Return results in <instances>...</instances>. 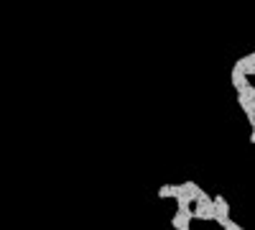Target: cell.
<instances>
[{
    "instance_id": "cell-6",
    "label": "cell",
    "mask_w": 255,
    "mask_h": 230,
    "mask_svg": "<svg viewBox=\"0 0 255 230\" xmlns=\"http://www.w3.org/2000/svg\"><path fill=\"white\" fill-rule=\"evenodd\" d=\"M215 200V207H217V215H230V205H227V200L222 197V195H215L212 197Z\"/></svg>"
},
{
    "instance_id": "cell-2",
    "label": "cell",
    "mask_w": 255,
    "mask_h": 230,
    "mask_svg": "<svg viewBox=\"0 0 255 230\" xmlns=\"http://www.w3.org/2000/svg\"><path fill=\"white\" fill-rule=\"evenodd\" d=\"M230 79H232V87H235V92H248L250 82H248V74H245L243 69L232 67V74H230Z\"/></svg>"
},
{
    "instance_id": "cell-1",
    "label": "cell",
    "mask_w": 255,
    "mask_h": 230,
    "mask_svg": "<svg viewBox=\"0 0 255 230\" xmlns=\"http://www.w3.org/2000/svg\"><path fill=\"white\" fill-rule=\"evenodd\" d=\"M191 205L189 207H176V215L171 218V228H176V230H189V225H191Z\"/></svg>"
},
{
    "instance_id": "cell-4",
    "label": "cell",
    "mask_w": 255,
    "mask_h": 230,
    "mask_svg": "<svg viewBox=\"0 0 255 230\" xmlns=\"http://www.w3.org/2000/svg\"><path fill=\"white\" fill-rule=\"evenodd\" d=\"M215 223H217V225H222L225 230H243V225H240V223H235L230 215H217V218H215Z\"/></svg>"
},
{
    "instance_id": "cell-5",
    "label": "cell",
    "mask_w": 255,
    "mask_h": 230,
    "mask_svg": "<svg viewBox=\"0 0 255 230\" xmlns=\"http://www.w3.org/2000/svg\"><path fill=\"white\" fill-rule=\"evenodd\" d=\"M161 200H166V197H176L179 195V184H163V187H158V192H156Z\"/></svg>"
},
{
    "instance_id": "cell-3",
    "label": "cell",
    "mask_w": 255,
    "mask_h": 230,
    "mask_svg": "<svg viewBox=\"0 0 255 230\" xmlns=\"http://www.w3.org/2000/svg\"><path fill=\"white\" fill-rule=\"evenodd\" d=\"M235 67H238V69H243L248 77H250V74H255V51H253V54L240 56V59L235 61Z\"/></svg>"
}]
</instances>
